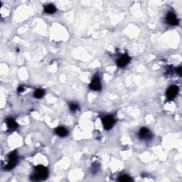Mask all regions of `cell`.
<instances>
[{
	"label": "cell",
	"instance_id": "obj_1",
	"mask_svg": "<svg viewBox=\"0 0 182 182\" xmlns=\"http://www.w3.org/2000/svg\"><path fill=\"white\" fill-rule=\"evenodd\" d=\"M48 170L46 167L42 165H38L36 167V173L31 176V179L33 181H39V180H44L47 178Z\"/></svg>",
	"mask_w": 182,
	"mask_h": 182
},
{
	"label": "cell",
	"instance_id": "obj_2",
	"mask_svg": "<svg viewBox=\"0 0 182 182\" xmlns=\"http://www.w3.org/2000/svg\"><path fill=\"white\" fill-rule=\"evenodd\" d=\"M8 158H9V163L6 165V169H12L16 166L17 159H18V156H17L16 151L11 152L8 156Z\"/></svg>",
	"mask_w": 182,
	"mask_h": 182
},
{
	"label": "cell",
	"instance_id": "obj_3",
	"mask_svg": "<svg viewBox=\"0 0 182 182\" xmlns=\"http://www.w3.org/2000/svg\"><path fill=\"white\" fill-rule=\"evenodd\" d=\"M103 123L104 128L105 130H109L113 127L115 124V119L112 116H106L103 119Z\"/></svg>",
	"mask_w": 182,
	"mask_h": 182
},
{
	"label": "cell",
	"instance_id": "obj_4",
	"mask_svg": "<svg viewBox=\"0 0 182 182\" xmlns=\"http://www.w3.org/2000/svg\"><path fill=\"white\" fill-rule=\"evenodd\" d=\"M179 88L176 85H172L167 91V97L169 100H173L178 93Z\"/></svg>",
	"mask_w": 182,
	"mask_h": 182
},
{
	"label": "cell",
	"instance_id": "obj_5",
	"mask_svg": "<svg viewBox=\"0 0 182 182\" xmlns=\"http://www.w3.org/2000/svg\"><path fill=\"white\" fill-rule=\"evenodd\" d=\"M139 136L141 139L145 140H149L152 137V133L150 132V131H149L148 129H146L145 128H142L141 130H139Z\"/></svg>",
	"mask_w": 182,
	"mask_h": 182
},
{
	"label": "cell",
	"instance_id": "obj_6",
	"mask_svg": "<svg viewBox=\"0 0 182 182\" xmlns=\"http://www.w3.org/2000/svg\"><path fill=\"white\" fill-rule=\"evenodd\" d=\"M130 61V56H128L127 54H125L117 60V64L119 67H125V66H127L129 63Z\"/></svg>",
	"mask_w": 182,
	"mask_h": 182
},
{
	"label": "cell",
	"instance_id": "obj_7",
	"mask_svg": "<svg viewBox=\"0 0 182 182\" xmlns=\"http://www.w3.org/2000/svg\"><path fill=\"white\" fill-rule=\"evenodd\" d=\"M167 22L170 25L176 26L179 24V19L176 18L174 14L173 13H169L167 16Z\"/></svg>",
	"mask_w": 182,
	"mask_h": 182
},
{
	"label": "cell",
	"instance_id": "obj_8",
	"mask_svg": "<svg viewBox=\"0 0 182 182\" xmlns=\"http://www.w3.org/2000/svg\"><path fill=\"white\" fill-rule=\"evenodd\" d=\"M90 88L93 91H99L101 89V83L98 77L93 79L91 83L90 84Z\"/></svg>",
	"mask_w": 182,
	"mask_h": 182
},
{
	"label": "cell",
	"instance_id": "obj_9",
	"mask_svg": "<svg viewBox=\"0 0 182 182\" xmlns=\"http://www.w3.org/2000/svg\"><path fill=\"white\" fill-rule=\"evenodd\" d=\"M56 133L60 137H66L68 134V132L63 127H59V128L56 129Z\"/></svg>",
	"mask_w": 182,
	"mask_h": 182
},
{
	"label": "cell",
	"instance_id": "obj_10",
	"mask_svg": "<svg viewBox=\"0 0 182 182\" xmlns=\"http://www.w3.org/2000/svg\"><path fill=\"white\" fill-rule=\"evenodd\" d=\"M56 7L53 4H48V5L45 6L44 7V12L47 13V14H54L56 12Z\"/></svg>",
	"mask_w": 182,
	"mask_h": 182
},
{
	"label": "cell",
	"instance_id": "obj_11",
	"mask_svg": "<svg viewBox=\"0 0 182 182\" xmlns=\"http://www.w3.org/2000/svg\"><path fill=\"white\" fill-rule=\"evenodd\" d=\"M6 124H7L8 127H9V128H12V129L16 128L17 126H18L17 122L14 121V119H12V118H8L7 120H6Z\"/></svg>",
	"mask_w": 182,
	"mask_h": 182
},
{
	"label": "cell",
	"instance_id": "obj_12",
	"mask_svg": "<svg viewBox=\"0 0 182 182\" xmlns=\"http://www.w3.org/2000/svg\"><path fill=\"white\" fill-rule=\"evenodd\" d=\"M118 181L122 182H128L132 181V179L130 176H128V175H122V176L119 177Z\"/></svg>",
	"mask_w": 182,
	"mask_h": 182
},
{
	"label": "cell",
	"instance_id": "obj_13",
	"mask_svg": "<svg viewBox=\"0 0 182 182\" xmlns=\"http://www.w3.org/2000/svg\"><path fill=\"white\" fill-rule=\"evenodd\" d=\"M44 95V91L42 89H37L34 93V96L36 98H42Z\"/></svg>",
	"mask_w": 182,
	"mask_h": 182
},
{
	"label": "cell",
	"instance_id": "obj_14",
	"mask_svg": "<svg viewBox=\"0 0 182 182\" xmlns=\"http://www.w3.org/2000/svg\"><path fill=\"white\" fill-rule=\"evenodd\" d=\"M78 109V106L76 104H72L70 105V109L72 111V112H75L76 109Z\"/></svg>",
	"mask_w": 182,
	"mask_h": 182
},
{
	"label": "cell",
	"instance_id": "obj_15",
	"mask_svg": "<svg viewBox=\"0 0 182 182\" xmlns=\"http://www.w3.org/2000/svg\"><path fill=\"white\" fill-rule=\"evenodd\" d=\"M177 72H178V73H179V75H181V68H179L177 69Z\"/></svg>",
	"mask_w": 182,
	"mask_h": 182
},
{
	"label": "cell",
	"instance_id": "obj_16",
	"mask_svg": "<svg viewBox=\"0 0 182 182\" xmlns=\"http://www.w3.org/2000/svg\"><path fill=\"white\" fill-rule=\"evenodd\" d=\"M23 91H24L23 87H20V88H19V92H22Z\"/></svg>",
	"mask_w": 182,
	"mask_h": 182
}]
</instances>
